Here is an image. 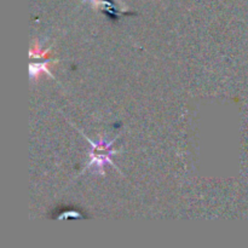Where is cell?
<instances>
[{"label":"cell","instance_id":"obj_1","mask_svg":"<svg viewBox=\"0 0 248 248\" xmlns=\"http://www.w3.org/2000/svg\"><path fill=\"white\" fill-rule=\"evenodd\" d=\"M86 140H89L90 144L93 147V150H92V159H91V162L89 164V166H91V165H97V167H101L103 166L104 164H107V162H109V164H113V161H111L110 156L113 155V150L110 149L111 144H113V142H101L98 143V144H96V143L91 142V140H89V138L86 137ZM114 165V164H113ZM115 166V165H114ZM116 167V166H115Z\"/></svg>","mask_w":248,"mask_h":248}]
</instances>
